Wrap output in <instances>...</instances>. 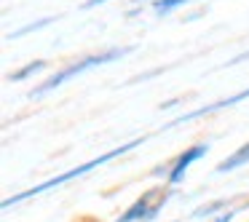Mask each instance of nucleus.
<instances>
[{
    "mask_svg": "<svg viewBox=\"0 0 249 222\" xmlns=\"http://www.w3.org/2000/svg\"><path fill=\"white\" fill-rule=\"evenodd\" d=\"M174 104H177V99H166V102H161L158 107H161V110H169V107H174Z\"/></svg>",
    "mask_w": 249,
    "mask_h": 222,
    "instance_id": "obj_14",
    "label": "nucleus"
},
{
    "mask_svg": "<svg viewBox=\"0 0 249 222\" xmlns=\"http://www.w3.org/2000/svg\"><path fill=\"white\" fill-rule=\"evenodd\" d=\"M225 204H228V201L217 198V201H212V204H206V206H198V209L193 211V220H204V217H212L217 209H225Z\"/></svg>",
    "mask_w": 249,
    "mask_h": 222,
    "instance_id": "obj_10",
    "label": "nucleus"
},
{
    "mask_svg": "<svg viewBox=\"0 0 249 222\" xmlns=\"http://www.w3.org/2000/svg\"><path fill=\"white\" fill-rule=\"evenodd\" d=\"M126 54H131V46H118V49H107V51H99V54H91V56H83V59H75V62H70V65L59 67V70H56L54 75L46 78V81L40 83V86L30 88L27 97H30V99H38V97H43V94L54 91L56 86H62V83L70 81V78L81 75V72L91 70V67L107 65V62H115V59H124Z\"/></svg>",
    "mask_w": 249,
    "mask_h": 222,
    "instance_id": "obj_2",
    "label": "nucleus"
},
{
    "mask_svg": "<svg viewBox=\"0 0 249 222\" xmlns=\"http://www.w3.org/2000/svg\"><path fill=\"white\" fill-rule=\"evenodd\" d=\"M83 222H97V220H83Z\"/></svg>",
    "mask_w": 249,
    "mask_h": 222,
    "instance_id": "obj_16",
    "label": "nucleus"
},
{
    "mask_svg": "<svg viewBox=\"0 0 249 222\" xmlns=\"http://www.w3.org/2000/svg\"><path fill=\"white\" fill-rule=\"evenodd\" d=\"M43 70H49V62H46V59H35V62H30V65L14 70L11 75H8V81H11V83H22V81H27V78L38 75V72H43Z\"/></svg>",
    "mask_w": 249,
    "mask_h": 222,
    "instance_id": "obj_7",
    "label": "nucleus"
},
{
    "mask_svg": "<svg viewBox=\"0 0 249 222\" xmlns=\"http://www.w3.org/2000/svg\"><path fill=\"white\" fill-rule=\"evenodd\" d=\"M247 163H249V142H247V145H241L236 153H231L228 158H222V161L217 163L214 171H217V174H228V171H233V169L247 166Z\"/></svg>",
    "mask_w": 249,
    "mask_h": 222,
    "instance_id": "obj_6",
    "label": "nucleus"
},
{
    "mask_svg": "<svg viewBox=\"0 0 249 222\" xmlns=\"http://www.w3.org/2000/svg\"><path fill=\"white\" fill-rule=\"evenodd\" d=\"M172 222H177V220H172Z\"/></svg>",
    "mask_w": 249,
    "mask_h": 222,
    "instance_id": "obj_17",
    "label": "nucleus"
},
{
    "mask_svg": "<svg viewBox=\"0 0 249 222\" xmlns=\"http://www.w3.org/2000/svg\"><path fill=\"white\" fill-rule=\"evenodd\" d=\"M233 217H236V211H233V209H228V211H222L220 217H214V222H231Z\"/></svg>",
    "mask_w": 249,
    "mask_h": 222,
    "instance_id": "obj_11",
    "label": "nucleus"
},
{
    "mask_svg": "<svg viewBox=\"0 0 249 222\" xmlns=\"http://www.w3.org/2000/svg\"><path fill=\"white\" fill-rule=\"evenodd\" d=\"M244 59H249V51H244V54H238V56H233L228 65H238V62H244Z\"/></svg>",
    "mask_w": 249,
    "mask_h": 222,
    "instance_id": "obj_13",
    "label": "nucleus"
},
{
    "mask_svg": "<svg viewBox=\"0 0 249 222\" xmlns=\"http://www.w3.org/2000/svg\"><path fill=\"white\" fill-rule=\"evenodd\" d=\"M102 3H110V0H86L83 8H97V6H102Z\"/></svg>",
    "mask_w": 249,
    "mask_h": 222,
    "instance_id": "obj_12",
    "label": "nucleus"
},
{
    "mask_svg": "<svg viewBox=\"0 0 249 222\" xmlns=\"http://www.w3.org/2000/svg\"><path fill=\"white\" fill-rule=\"evenodd\" d=\"M166 193H169V188H150L147 193H142L140 198H137L134 204H131L129 209H126L115 222H150V211H153V206H156Z\"/></svg>",
    "mask_w": 249,
    "mask_h": 222,
    "instance_id": "obj_3",
    "label": "nucleus"
},
{
    "mask_svg": "<svg viewBox=\"0 0 249 222\" xmlns=\"http://www.w3.org/2000/svg\"><path fill=\"white\" fill-rule=\"evenodd\" d=\"M188 3L190 0H153V11H156L158 17H166L174 8H182V6H188Z\"/></svg>",
    "mask_w": 249,
    "mask_h": 222,
    "instance_id": "obj_9",
    "label": "nucleus"
},
{
    "mask_svg": "<svg viewBox=\"0 0 249 222\" xmlns=\"http://www.w3.org/2000/svg\"><path fill=\"white\" fill-rule=\"evenodd\" d=\"M244 99H249V88H244V91L233 94V97H228V99H220V102L204 104V107L193 110V113H185V115H179V118H174L172 123H166V126H163V129H172V126L188 123V120H193V118H201V115H212V113H217V110H225V107H231V104H236V102H244Z\"/></svg>",
    "mask_w": 249,
    "mask_h": 222,
    "instance_id": "obj_5",
    "label": "nucleus"
},
{
    "mask_svg": "<svg viewBox=\"0 0 249 222\" xmlns=\"http://www.w3.org/2000/svg\"><path fill=\"white\" fill-rule=\"evenodd\" d=\"M206 150H209V145H206V142H201V145H193V147H185V150L177 155V161L169 166V177H166L169 188H172V185H179V182H182V179H185V171L190 169V163L201 161V158L206 155Z\"/></svg>",
    "mask_w": 249,
    "mask_h": 222,
    "instance_id": "obj_4",
    "label": "nucleus"
},
{
    "mask_svg": "<svg viewBox=\"0 0 249 222\" xmlns=\"http://www.w3.org/2000/svg\"><path fill=\"white\" fill-rule=\"evenodd\" d=\"M134 3H137V6H142V3H145V0H134Z\"/></svg>",
    "mask_w": 249,
    "mask_h": 222,
    "instance_id": "obj_15",
    "label": "nucleus"
},
{
    "mask_svg": "<svg viewBox=\"0 0 249 222\" xmlns=\"http://www.w3.org/2000/svg\"><path fill=\"white\" fill-rule=\"evenodd\" d=\"M51 22H54V17H43V19H38V22H30V24H24L22 30H17V33H11V35H8V40H17V38H22V35H30V33H38V30L49 27Z\"/></svg>",
    "mask_w": 249,
    "mask_h": 222,
    "instance_id": "obj_8",
    "label": "nucleus"
},
{
    "mask_svg": "<svg viewBox=\"0 0 249 222\" xmlns=\"http://www.w3.org/2000/svg\"><path fill=\"white\" fill-rule=\"evenodd\" d=\"M142 142H145V139H142V137H137V139H131V142H124V145H121V147H113V150H110V153H102V155L91 158V161L81 163V166L70 169V171H65V174H56V177H51V179H46V182L35 185V188L24 190V193H17V195H11V198H6V201H3V209H11V206L22 204V201H27V198H35V195L46 193V190H51V188H59V185L70 182V179H75V177H83V174H89V171H91V169L102 166V163L113 161V158H118V155H126V153H129V150H134V147H140Z\"/></svg>",
    "mask_w": 249,
    "mask_h": 222,
    "instance_id": "obj_1",
    "label": "nucleus"
}]
</instances>
